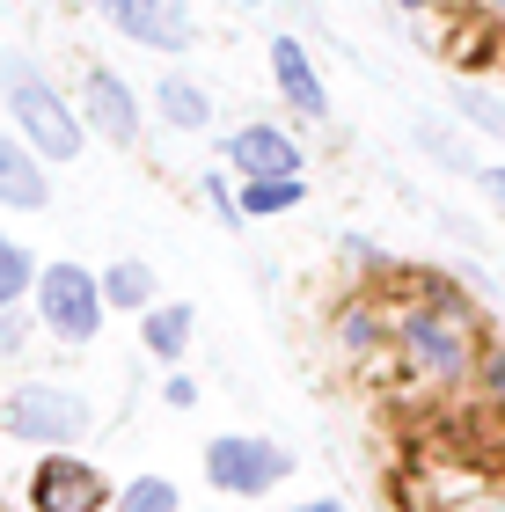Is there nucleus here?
I'll use <instances>...</instances> for the list:
<instances>
[{
    "label": "nucleus",
    "instance_id": "f257e3e1",
    "mask_svg": "<svg viewBox=\"0 0 505 512\" xmlns=\"http://www.w3.org/2000/svg\"><path fill=\"white\" fill-rule=\"evenodd\" d=\"M396 352L410 374H425V381H469L476 374V359H484V337H476V315H469V300L447 286V278H425L418 300H403L396 308Z\"/></svg>",
    "mask_w": 505,
    "mask_h": 512
},
{
    "label": "nucleus",
    "instance_id": "f03ea898",
    "mask_svg": "<svg viewBox=\"0 0 505 512\" xmlns=\"http://www.w3.org/2000/svg\"><path fill=\"white\" fill-rule=\"evenodd\" d=\"M0 81H8V110H15V125L22 139L44 154V161H74L88 147V118H81V103H66L52 81H44V66L30 52H8L0 59Z\"/></svg>",
    "mask_w": 505,
    "mask_h": 512
},
{
    "label": "nucleus",
    "instance_id": "7ed1b4c3",
    "mask_svg": "<svg viewBox=\"0 0 505 512\" xmlns=\"http://www.w3.org/2000/svg\"><path fill=\"white\" fill-rule=\"evenodd\" d=\"M96 425V403L74 388V381H22L0 395V432L8 439H30V447H74Z\"/></svg>",
    "mask_w": 505,
    "mask_h": 512
},
{
    "label": "nucleus",
    "instance_id": "20e7f679",
    "mask_svg": "<svg viewBox=\"0 0 505 512\" xmlns=\"http://www.w3.org/2000/svg\"><path fill=\"white\" fill-rule=\"evenodd\" d=\"M286 469H293V454L279 439H257V432L205 439V483H213L220 498H264V491L286 483Z\"/></svg>",
    "mask_w": 505,
    "mask_h": 512
},
{
    "label": "nucleus",
    "instance_id": "39448f33",
    "mask_svg": "<svg viewBox=\"0 0 505 512\" xmlns=\"http://www.w3.org/2000/svg\"><path fill=\"white\" fill-rule=\"evenodd\" d=\"M37 322L59 344H96L103 330V278L81 264H44L37 271Z\"/></svg>",
    "mask_w": 505,
    "mask_h": 512
},
{
    "label": "nucleus",
    "instance_id": "423d86ee",
    "mask_svg": "<svg viewBox=\"0 0 505 512\" xmlns=\"http://www.w3.org/2000/svg\"><path fill=\"white\" fill-rule=\"evenodd\" d=\"M118 505L96 461H81L74 447H44V461L30 469V512H103Z\"/></svg>",
    "mask_w": 505,
    "mask_h": 512
},
{
    "label": "nucleus",
    "instance_id": "0eeeda50",
    "mask_svg": "<svg viewBox=\"0 0 505 512\" xmlns=\"http://www.w3.org/2000/svg\"><path fill=\"white\" fill-rule=\"evenodd\" d=\"M96 8L118 22V30L132 37V44H147V52H191L198 44V22H191V8L183 0H96Z\"/></svg>",
    "mask_w": 505,
    "mask_h": 512
},
{
    "label": "nucleus",
    "instance_id": "6e6552de",
    "mask_svg": "<svg viewBox=\"0 0 505 512\" xmlns=\"http://www.w3.org/2000/svg\"><path fill=\"white\" fill-rule=\"evenodd\" d=\"M81 118H88V132H103L110 147H132V139H140V103H132V81L110 74V66H96V74L81 81Z\"/></svg>",
    "mask_w": 505,
    "mask_h": 512
},
{
    "label": "nucleus",
    "instance_id": "1a4fd4ad",
    "mask_svg": "<svg viewBox=\"0 0 505 512\" xmlns=\"http://www.w3.org/2000/svg\"><path fill=\"white\" fill-rule=\"evenodd\" d=\"M271 81H279V96L301 110V118H315V125L330 118V88H323V74H315V59H308V44L293 37V30L271 37Z\"/></svg>",
    "mask_w": 505,
    "mask_h": 512
},
{
    "label": "nucleus",
    "instance_id": "9d476101",
    "mask_svg": "<svg viewBox=\"0 0 505 512\" xmlns=\"http://www.w3.org/2000/svg\"><path fill=\"white\" fill-rule=\"evenodd\" d=\"M227 169L235 176H301V147L286 125H242L227 132Z\"/></svg>",
    "mask_w": 505,
    "mask_h": 512
},
{
    "label": "nucleus",
    "instance_id": "9b49d317",
    "mask_svg": "<svg viewBox=\"0 0 505 512\" xmlns=\"http://www.w3.org/2000/svg\"><path fill=\"white\" fill-rule=\"evenodd\" d=\"M0 205H15V213H44L52 205V176H44L37 147L8 139V132H0Z\"/></svg>",
    "mask_w": 505,
    "mask_h": 512
},
{
    "label": "nucleus",
    "instance_id": "f8f14e48",
    "mask_svg": "<svg viewBox=\"0 0 505 512\" xmlns=\"http://www.w3.org/2000/svg\"><path fill=\"white\" fill-rule=\"evenodd\" d=\"M154 118L169 132H198V125H213V96H205L191 74H162L154 81Z\"/></svg>",
    "mask_w": 505,
    "mask_h": 512
},
{
    "label": "nucleus",
    "instance_id": "ddd939ff",
    "mask_svg": "<svg viewBox=\"0 0 505 512\" xmlns=\"http://www.w3.org/2000/svg\"><path fill=\"white\" fill-rule=\"evenodd\" d=\"M337 337H344V352H352V359H366L381 337H396V315H381V300L359 293V300H344V308H337Z\"/></svg>",
    "mask_w": 505,
    "mask_h": 512
},
{
    "label": "nucleus",
    "instance_id": "4468645a",
    "mask_svg": "<svg viewBox=\"0 0 505 512\" xmlns=\"http://www.w3.org/2000/svg\"><path fill=\"white\" fill-rule=\"evenodd\" d=\"M242 220H279V213H293V205L308 198V183L301 176H242Z\"/></svg>",
    "mask_w": 505,
    "mask_h": 512
},
{
    "label": "nucleus",
    "instance_id": "2eb2a0df",
    "mask_svg": "<svg viewBox=\"0 0 505 512\" xmlns=\"http://www.w3.org/2000/svg\"><path fill=\"white\" fill-rule=\"evenodd\" d=\"M191 308H183V300H169V308H147V322H140V344L154 359H183V344H191Z\"/></svg>",
    "mask_w": 505,
    "mask_h": 512
},
{
    "label": "nucleus",
    "instance_id": "dca6fc26",
    "mask_svg": "<svg viewBox=\"0 0 505 512\" xmlns=\"http://www.w3.org/2000/svg\"><path fill=\"white\" fill-rule=\"evenodd\" d=\"M103 308H154V271L147 264H110L103 271Z\"/></svg>",
    "mask_w": 505,
    "mask_h": 512
},
{
    "label": "nucleus",
    "instance_id": "f3484780",
    "mask_svg": "<svg viewBox=\"0 0 505 512\" xmlns=\"http://www.w3.org/2000/svg\"><path fill=\"white\" fill-rule=\"evenodd\" d=\"M454 110H462L476 132L505 139V96H498V88H454Z\"/></svg>",
    "mask_w": 505,
    "mask_h": 512
},
{
    "label": "nucleus",
    "instance_id": "a211bd4d",
    "mask_svg": "<svg viewBox=\"0 0 505 512\" xmlns=\"http://www.w3.org/2000/svg\"><path fill=\"white\" fill-rule=\"evenodd\" d=\"M118 512H183V505H176V483L169 476H132L118 491Z\"/></svg>",
    "mask_w": 505,
    "mask_h": 512
},
{
    "label": "nucleus",
    "instance_id": "6ab92c4d",
    "mask_svg": "<svg viewBox=\"0 0 505 512\" xmlns=\"http://www.w3.org/2000/svg\"><path fill=\"white\" fill-rule=\"evenodd\" d=\"M30 286H37V264H30V249L0 235V300H22Z\"/></svg>",
    "mask_w": 505,
    "mask_h": 512
},
{
    "label": "nucleus",
    "instance_id": "aec40b11",
    "mask_svg": "<svg viewBox=\"0 0 505 512\" xmlns=\"http://www.w3.org/2000/svg\"><path fill=\"white\" fill-rule=\"evenodd\" d=\"M418 139H425V154H432V161H447V169H462V176H476V161H469V147H454V139H447L440 125H418Z\"/></svg>",
    "mask_w": 505,
    "mask_h": 512
},
{
    "label": "nucleus",
    "instance_id": "412c9836",
    "mask_svg": "<svg viewBox=\"0 0 505 512\" xmlns=\"http://www.w3.org/2000/svg\"><path fill=\"white\" fill-rule=\"evenodd\" d=\"M205 205H213V213H220L227 227H235V220H242V198H235V191H227V176H220V169H213V176H205Z\"/></svg>",
    "mask_w": 505,
    "mask_h": 512
},
{
    "label": "nucleus",
    "instance_id": "4be33fe9",
    "mask_svg": "<svg viewBox=\"0 0 505 512\" xmlns=\"http://www.w3.org/2000/svg\"><path fill=\"white\" fill-rule=\"evenodd\" d=\"M22 337H30V322L15 315V300H0V352H15Z\"/></svg>",
    "mask_w": 505,
    "mask_h": 512
},
{
    "label": "nucleus",
    "instance_id": "5701e85b",
    "mask_svg": "<svg viewBox=\"0 0 505 512\" xmlns=\"http://www.w3.org/2000/svg\"><path fill=\"white\" fill-rule=\"evenodd\" d=\"M476 183H484V198H491V213L505 220V169H476Z\"/></svg>",
    "mask_w": 505,
    "mask_h": 512
},
{
    "label": "nucleus",
    "instance_id": "b1692460",
    "mask_svg": "<svg viewBox=\"0 0 505 512\" xmlns=\"http://www.w3.org/2000/svg\"><path fill=\"white\" fill-rule=\"evenodd\" d=\"M162 395H169V403H176V410H191V403H198V388H191V381H183V374H169V381H162Z\"/></svg>",
    "mask_w": 505,
    "mask_h": 512
},
{
    "label": "nucleus",
    "instance_id": "393cba45",
    "mask_svg": "<svg viewBox=\"0 0 505 512\" xmlns=\"http://www.w3.org/2000/svg\"><path fill=\"white\" fill-rule=\"evenodd\" d=\"M454 512H505V491H476V498H462Z\"/></svg>",
    "mask_w": 505,
    "mask_h": 512
},
{
    "label": "nucleus",
    "instance_id": "a878e982",
    "mask_svg": "<svg viewBox=\"0 0 505 512\" xmlns=\"http://www.w3.org/2000/svg\"><path fill=\"white\" fill-rule=\"evenodd\" d=\"M301 512H344V498H308Z\"/></svg>",
    "mask_w": 505,
    "mask_h": 512
},
{
    "label": "nucleus",
    "instance_id": "bb28decb",
    "mask_svg": "<svg viewBox=\"0 0 505 512\" xmlns=\"http://www.w3.org/2000/svg\"><path fill=\"white\" fill-rule=\"evenodd\" d=\"M396 8H410V15H418V8H425V0H396Z\"/></svg>",
    "mask_w": 505,
    "mask_h": 512
}]
</instances>
